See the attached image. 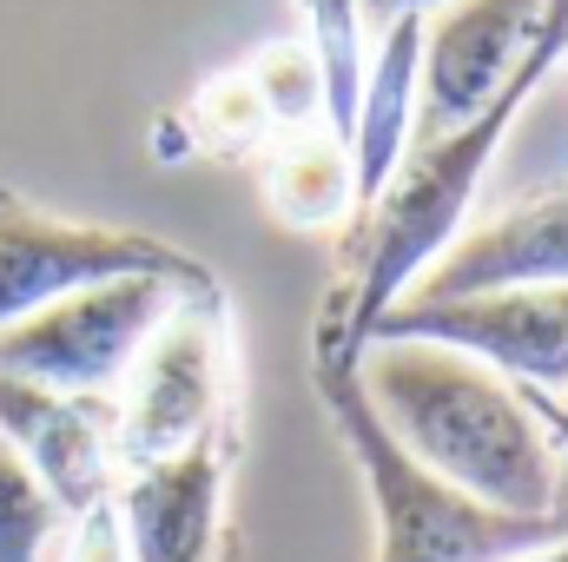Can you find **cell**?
<instances>
[{
    "label": "cell",
    "instance_id": "6da1fadb",
    "mask_svg": "<svg viewBox=\"0 0 568 562\" xmlns=\"http://www.w3.org/2000/svg\"><path fill=\"white\" fill-rule=\"evenodd\" d=\"M357 384L384 430L463 496L516 516H556L562 450L529 411V398L489 364L424 338H364Z\"/></svg>",
    "mask_w": 568,
    "mask_h": 562
},
{
    "label": "cell",
    "instance_id": "7a4b0ae2",
    "mask_svg": "<svg viewBox=\"0 0 568 562\" xmlns=\"http://www.w3.org/2000/svg\"><path fill=\"white\" fill-rule=\"evenodd\" d=\"M357 331L344 318V298L331 304V324L317 331L311 351V378L324 391V411L337 423L371 503H377V562H509L529 556L542 543L568 536V510L556 516H516V510H489L476 496H463L456 483L429 476L424 463L384 430L371 411L364 384H357Z\"/></svg>",
    "mask_w": 568,
    "mask_h": 562
},
{
    "label": "cell",
    "instance_id": "3957f363",
    "mask_svg": "<svg viewBox=\"0 0 568 562\" xmlns=\"http://www.w3.org/2000/svg\"><path fill=\"white\" fill-rule=\"evenodd\" d=\"M562 53H568V0H556V13H549L542 40L529 47L523 73H516L476 120H463V127H449V133H436V140H410L397 179H390L384 199L371 205L364 265H357V284L344 291V318H351L357 344H364V331H371L397 298H410L417 279L463 239V219H469V205H476V185L489 179V165H496V152L509 140V127L523 120V107L536 100V87L562 67Z\"/></svg>",
    "mask_w": 568,
    "mask_h": 562
},
{
    "label": "cell",
    "instance_id": "277c9868",
    "mask_svg": "<svg viewBox=\"0 0 568 562\" xmlns=\"http://www.w3.org/2000/svg\"><path fill=\"white\" fill-rule=\"evenodd\" d=\"M232 423V338L219 291H185L120 384V476L205 443Z\"/></svg>",
    "mask_w": 568,
    "mask_h": 562
},
{
    "label": "cell",
    "instance_id": "5b68a950",
    "mask_svg": "<svg viewBox=\"0 0 568 562\" xmlns=\"http://www.w3.org/2000/svg\"><path fill=\"white\" fill-rule=\"evenodd\" d=\"M185 291H212V284H185V279H113V284H87L20 324L0 331V371L67 391V398H113L133 371V358L145 351V338L165 324V311Z\"/></svg>",
    "mask_w": 568,
    "mask_h": 562
},
{
    "label": "cell",
    "instance_id": "8992f818",
    "mask_svg": "<svg viewBox=\"0 0 568 562\" xmlns=\"http://www.w3.org/2000/svg\"><path fill=\"white\" fill-rule=\"evenodd\" d=\"M185 279L212 284L205 265H192L185 252L145 239V232H113V225H73V219H47L20 199L0 192V331L87 291V284L113 279Z\"/></svg>",
    "mask_w": 568,
    "mask_h": 562
},
{
    "label": "cell",
    "instance_id": "52a82bcc",
    "mask_svg": "<svg viewBox=\"0 0 568 562\" xmlns=\"http://www.w3.org/2000/svg\"><path fill=\"white\" fill-rule=\"evenodd\" d=\"M364 338H424L509 378L516 391H568V284L476 291V298H397Z\"/></svg>",
    "mask_w": 568,
    "mask_h": 562
},
{
    "label": "cell",
    "instance_id": "ba28073f",
    "mask_svg": "<svg viewBox=\"0 0 568 562\" xmlns=\"http://www.w3.org/2000/svg\"><path fill=\"white\" fill-rule=\"evenodd\" d=\"M556 0H443L424 20V107L417 140L476 120L542 40Z\"/></svg>",
    "mask_w": 568,
    "mask_h": 562
},
{
    "label": "cell",
    "instance_id": "9c48e42d",
    "mask_svg": "<svg viewBox=\"0 0 568 562\" xmlns=\"http://www.w3.org/2000/svg\"><path fill=\"white\" fill-rule=\"evenodd\" d=\"M0 436L27 456L67 523L120 490V411L106 398H67L0 371Z\"/></svg>",
    "mask_w": 568,
    "mask_h": 562
},
{
    "label": "cell",
    "instance_id": "30bf717a",
    "mask_svg": "<svg viewBox=\"0 0 568 562\" xmlns=\"http://www.w3.org/2000/svg\"><path fill=\"white\" fill-rule=\"evenodd\" d=\"M126 562H212L225 516V443L140 463L113 490Z\"/></svg>",
    "mask_w": 568,
    "mask_h": 562
},
{
    "label": "cell",
    "instance_id": "8fae6325",
    "mask_svg": "<svg viewBox=\"0 0 568 562\" xmlns=\"http://www.w3.org/2000/svg\"><path fill=\"white\" fill-rule=\"evenodd\" d=\"M568 284V185L469 225L410 298H476V291H542Z\"/></svg>",
    "mask_w": 568,
    "mask_h": 562
},
{
    "label": "cell",
    "instance_id": "7c38bea8",
    "mask_svg": "<svg viewBox=\"0 0 568 562\" xmlns=\"http://www.w3.org/2000/svg\"><path fill=\"white\" fill-rule=\"evenodd\" d=\"M417 107H424V20H397L377 33L371 67H364V93L351 113V179H357V212H371L384 199V185L397 179L404 152L417 140Z\"/></svg>",
    "mask_w": 568,
    "mask_h": 562
},
{
    "label": "cell",
    "instance_id": "4fadbf2b",
    "mask_svg": "<svg viewBox=\"0 0 568 562\" xmlns=\"http://www.w3.org/2000/svg\"><path fill=\"white\" fill-rule=\"evenodd\" d=\"M265 199L284 225L297 232H324L344 225L357 212V179H351V152L331 127H304V133H278L272 159H265Z\"/></svg>",
    "mask_w": 568,
    "mask_h": 562
},
{
    "label": "cell",
    "instance_id": "5bb4252c",
    "mask_svg": "<svg viewBox=\"0 0 568 562\" xmlns=\"http://www.w3.org/2000/svg\"><path fill=\"white\" fill-rule=\"evenodd\" d=\"M304 7V47L317 53L324 73V127L344 140L357 93H364V67H371V27L357 0H297Z\"/></svg>",
    "mask_w": 568,
    "mask_h": 562
},
{
    "label": "cell",
    "instance_id": "9a60e30c",
    "mask_svg": "<svg viewBox=\"0 0 568 562\" xmlns=\"http://www.w3.org/2000/svg\"><path fill=\"white\" fill-rule=\"evenodd\" d=\"M245 80L258 87L265 113H272V133H304V127H324V73H317V53L304 40H272L252 53Z\"/></svg>",
    "mask_w": 568,
    "mask_h": 562
},
{
    "label": "cell",
    "instance_id": "2e32d148",
    "mask_svg": "<svg viewBox=\"0 0 568 562\" xmlns=\"http://www.w3.org/2000/svg\"><path fill=\"white\" fill-rule=\"evenodd\" d=\"M60 503L47 496V483L27 470V456L0 436V562H40V550L60 530Z\"/></svg>",
    "mask_w": 568,
    "mask_h": 562
},
{
    "label": "cell",
    "instance_id": "e0dca14e",
    "mask_svg": "<svg viewBox=\"0 0 568 562\" xmlns=\"http://www.w3.org/2000/svg\"><path fill=\"white\" fill-rule=\"evenodd\" d=\"M192 120H199V140L219 145V152H245V145H258L272 133V113H265L258 87L245 80V67H239V73H219V80L192 100Z\"/></svg>",
    "mask_w": 568,
    "mask_h": 562
},
{
    "label": "cell",
    "instance_id": "ac0fdd59",
    "mask_svg": "<svg viewBox=\"0 0 568 562\" xmlns=\"http://www.w3.org/2000/svg\"><path fill=\"white\" fill-rule=\"evenodd\" d=\"M60 562H126V530H120L113 496L93 503L87 516H73V530H67V556Z\"/></svg>",
    "mask_w": 568,
    "mask_h": 562
},
{
    "label": "cell",
    "instance_id": "d6986e66",
    "mask_svg": "<svg viewBox=\"0 0 568 562\" xmlns=\"http://www.w3.org/2000/svg\"><path fill=\"white\" fill-rule=\"evenodd\" d=\"M357 7H364V27L384 33V27H397V20H429L443 0H357Z\"/></svg>",
    "mask_w": 568,
    "mask_h": 562
},
{
    "label": "cell",
    "instance_id": "ffe728a7",
    "mask_svg": "<svg viewBox=\"0 0 568 562\" xmlns=\"http://www.w3.org/2000/svg\"><path fill=\"white\" fill-rule=\"evenodd\" d=\"M529 398V411L542 423H556V430H568V398H542V391H523Z\"/></svg>",
    "mask_w": 568,
    "mask_h": 562
},
{
    "label": "cell",
    "instance_id": "44dd1931",
    "mask_svg": "<svg viewBox=\"0 0 568 562\" xmlns=\"http://www.w3.org/2000/svg\"><path fill=\"white\" fill-rule=\"evenodd\" d=\"M509 562H568V536H562V543H542V550H529V556H509Z\"/></svg>",
    "mask_w": 568,
    "mask_h": 562
},
{
    "label": "cell",
    "instance_id": "7402d4cb",
    "mask_svg": "<svg viewBox=\"0 0 568 562\" xmlns=\"http://www.w3.org/2000/svg\"><path fill=\"white\" fill-rule=\"evenodd\" d=\"M542 430H549V436H556V450H562V456H568V430H556V423H542Z\"/></svg>",
    "mask_w": 568,
    "mask_h": 562
}]
</instances>
